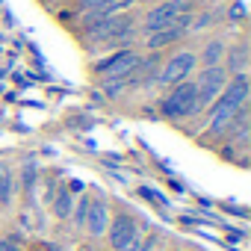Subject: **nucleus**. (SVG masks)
<instances>
[{"label": "nucleus", "instance_id": "12", "mask_svg": "<svg viewBox=\"0 0 251 251\" xmlns=\"http://www.w3.org/2000/svg\"><path fill=\"white\" fill-rule=\"evenodd\" d=\"M15 201V172L0 163V210H6Z\"/></svg>", "mask_w": 251, "mask_h": 251}, {"label": "nucleus", "instance_id": "2", "mask_svg": "<svg viewBox=\"0 0 251 251\" xmlns=\"http://www.w3.org/2000/svg\"><path fill=\"white\" fill-rule=\"evenodd\" d=\"M227 71H225V65H210V68H198V74L192 77L195 80V103H192V115L189 118H195V115H201V112H207L210 109V103L219 98V92L225 89V83H227Z\"/></svg>", "mask_w": 251, "mask_h": 251}, {"label": "nucleus", "instance_id": "1", "mask_svg": "<svg viewBox=\"0 0 251 251\" xmlns=\"http://www.w3.org/2000/svg\"><path fill=\"white\" fill-rule=\"evenodd\" d=\"M248 103V71L245 74H230L219 98L207 109V136H227L230 130V118L236 109Z\"/></svg>", "mask_w": 251, "mask_h": 251}, {"label": "nucleus", "instance_id": "4", "mask_svg": "<svg viewBox=\"0 0 251 251\" xmlns=\"http://www.w3.org/2000/svg\"><path fill=\"white\" fill-rule=\"evenodd\" d=\"M139 59H142V53L136 50V48H121V50H115V53H109L106 59H100V62H95V77L106 86V83H121V80H127L133 71H136V65H139Z\"/></svg>", "mask_w": 251, "mask_h": 251}, {"label": "nucleus", "instance_id": "9", "mask_svg": "<svg viewBox=\"0 0 251 251\" xmlns=\"http://www.w3.org/2000/svg\"><path fill=\"white\" fill-rule=\"evenodd\" d=\"M106 225H109V207H106V201H100V198H92V201H89L86 222H83L86 233L98 239V236H103V233H106Z\"/></svg>", "mask_w": 251, "mask_h": 251}, {"label": "nucleus", "instance_id": "5", "mask_svg": "<svg viewBox=\"0 0 251 251\" xmlns=\"http://www.w3.org/2000/svg\"><path fill=\"white\" fill-rule=\"evenodd\" d=\"M183 12H198L195 0H160V3H154V6L145 9V15H142V21H139V33L148 36V33H154V30L172 24V21H175L177 15H183Z\"/></svg>", "mask_w": 251, "mask_h": 251}, {"label": "nucleus", "instance_id": "13", "mask_svg": "<svg viewBox=\"0 0 251 251\" xmlns=\"http://www.w3.org/2000/svg\"><path fill=\"white\" fill-rule=\"evenodd\" d=\"M71 210H74V198H71V192L62 189L53 201V216L56 219H71Z\"/></svg>", "mask_w": 251, "mask_h": 251}, {"label": "nucleus", "instance_id": "7", "mask_svg": "<svg viewBox=\"0 0 251 251\" xmlns=\"http://www.w3.org/2000/svg\"><path fill=\"white\" fill-rule=\"evenodd\" d=\"M192 15H195V12H183V15H177L172 24H166V27H160V30L148 33V36H145V48H148L151 53H160V50H166V48H175L180 39H186V36H189Z\"/></svg>", "mask_w": 251, "mask_h": 251}, {"label": "nucleus", "instance_id": "10", "mask_svg": "<svg viewBox=\"0 0 251 251\" xmlns=\"http://www.w3.org/2000/svg\"><path fill=\"white\" fill-rule=\"evenodd\" d=\"M225 50H227V42L225 36H210L195 53H198V68H210V65H222L225 59Z\"/></svg>", "mask_w": 251, "mask_h": 251}, {"label": "nucleus", "instance_id": "8", "mask_svg": "<svg viewBox=\"0 0 251 251\" xmlns=\"http://www.w3.org/2000/svg\"><path fill=\"white\" fill-rule=\"evenodd\" d=\"M103 236L109 239V248L112 251L133 248V245H139V222L133 216H127V213H118L115 219H109Z\"/></svg>", "mask_w": 251, "mask_h": 251}, {"label": "nucleus", "instance_id": "3", "mask_svg": "<svg viewBox=\"0 0 251 251\" xmlns=\"http://www.w3.org/2000/svg\"><path fill=\"white\" fill-rule=\"evenodd\" d=\"M195 71H198V53L192 48H177L175 53H169L163 59L160 74H157V86L160 89H172V86L189 80Z\"/></svg>", "mask_w": 251, "mask_h": 251}, {"label": "nucleus", "instance_id": "17", "mask_svg": "<svg viewBox=\"0 0 251 251\" xmlns=\"http://www.w3.org/2000/svg\"><path fill=\"white\" fill-rule=\"evenodd\" d=\"M124 251H139V245H133V248H124Z\"/></svg>", "mask_w": 251, "mask_h": 251}, {"label": "nucleus", "instance_id": "6", "mask_svg": "<svg viewBox=\"0 0 251 251\" xmlns=\"http://www.w3.org/2000/svg\"><path fill=\"white\" fill-rule=\"evenodd\" d=\"M192 103H195V80H183L172 89H166L163 100H160V115L169 121H183L192 115Z\"/></svg>", "mask_w": 251, "mask_h": 251}, {"label": "nucleus", "instance_id": "16", "mask_svg": "<svg viewBox=\"0 0 251 251\" xmlns=\"http://www.w3.org/2000/svg\"><path fill=\"white\" fill-rule=\"evenodd\" d=\"M80 3V15H86V12H95V9H100L103 3H109V0H77Z\"/></svg>", "mask_w": 251, "mask_h": 251}, {"label": "nucleus", "instance_id": "15", "mask_svg": "<svg viewBox=\"0 0 251 251\" xmlns=\"http://www.w3.org/2000/svg\"><path fill=\"white\" fill-rule=\"evenodd\" d=\"M0 251H24L21 245V236L9 233V236H0Z\"/></svg>", "mask_w": 251, "mask_h": 251}, {"label": "nucleus", "instance_id": "11", "mask_svg": "<svg viewBox=\"0 0 251 251\" xmlns=\"http://www.w3.org/2000/svg\"><path fill=\"white\" fill-rule=\"evenodd\" d=\"M225 71L227 74H245L248 71V45L239 39V42H227V50H225V59H222Z\"/></svg>", "mask_w": 251, "mask_h": 251}, {"label": "nucleus", "instance_id": "14", "mask_svg": "<svg viewBox=\"0 0 251 251\" xmlns=\"http://www.w3.org/2000/svg\"><path fill=\"white\" fill-rule=\"evenodd\" d=\"M89 201H92V198H89V195H83V198L77 201V207L71 210V216H74V225H77V227H83V222H86V213H89Z\"/></svg>", "mask_w": 251, "mask_h": 251}]
</instances>
